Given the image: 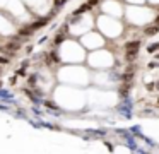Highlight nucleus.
Wrapping results in <instances>:
<instances>
[{"instance_id": "1", "label": "nucleus", "mask_w": 159, "mask_h": 154, "mask_svg": "<svg viewBox=\"0 0 159 154\" xmlns=\"http://www.w3.org/2000/svg\"><path fill=\"white\" fill-rule=\"evenodd\" d=\"M156 26L159 27V17H157V19H156Z\"/></svg>"}]
</instances>
